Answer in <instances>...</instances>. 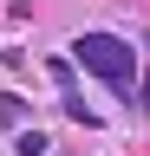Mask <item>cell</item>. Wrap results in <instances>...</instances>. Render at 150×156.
<instances>
[{
	"mask_svg": "<svg viewBox=\"0 0 150 156\" xmlns=\"http://www.w3.org/2000/svg\"><path fill=\"white\" fill-rule=\"evenodd\" d=\"M20 117H26V104H20V98L7 91V98H0V124H20Z\"/></svg>",
	"mask_w": 150,
	"mask_h": 156,
	"instance_id": "cell-3",
	"label": "cell"
},
{
	"mask_svg": "<svg viewBox=\"0 0 150 156\" xmlns=\"http://www.w3.org/2000/svg\"><path fill=\"white\" fill-rule=\"evenodd\" d=\"M20 156H46V130H20Z\"/></svg>",
	"mask_w": 150,
	"mask_h": 156,
	"instance_id": "cell-2",
	"label": "cell"
},
{
	"mask_svg": "<svg viewBox=\"0 0 150 156\" xmlns=\"http://www.w3.org/2000/svg\"><path fill=\"white\" fill-rule=\"evenodd\" d=\"M72 58H79L104 91H118L124 104H137V52H130V39H118V33H79Z\"/></svg>",
	"mask_w": 150,
	"mask_h": 156,
	"instance_id": "cell-1",
	"label": "cell"
}]
</instances>
